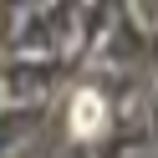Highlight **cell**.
<instances>
[{
  "instance_id": "1",
  "label": "cell",
  "mask_w": 158,
  "mask_h": 158,
  "mask_svg": "<svg viewBox=\"0 0 158 158\" xmlns=\"http://www.w3.org/2000/svg\"><path fill=\"white\" fill-rule=\"evenodd\" d=\"M72 127H77V133H82V138L102 127V102H97L92 92H82V97H77V102H72Z\"/></svg>"
}]
</instances>
